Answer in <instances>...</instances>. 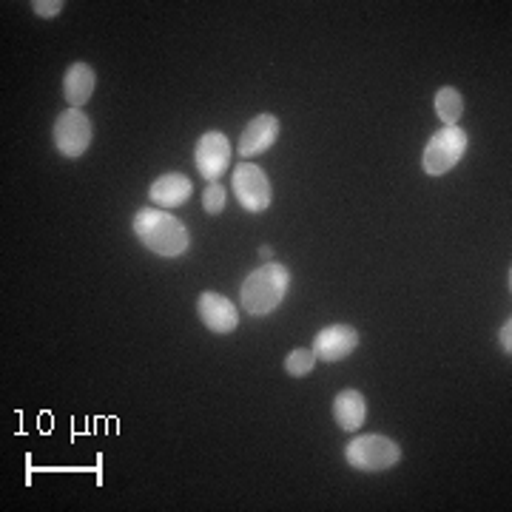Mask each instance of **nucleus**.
Instances as JSON below:
<instances>
[{
  "instance_id": "obj_9",
  "label": "nucleus",
  "mask_w": 512,
  "mask_h": 512,
  "mask_svg": "<svg viewBox=\"0 0 512 512\" xmlns=\"http://www.w3.org/2000/svg\"><path fill=\"white\" fill-rule=\"evenodd\" d=\"M197 313H200L202 325L211 330V333H234L239 325V311L231 299H225L222 293L205 291L197 299Z\"/></svg>"
},
{
  "instance_id": "obj_16",
  "label": "nucleus",
  "mask_w": 512,
  "mask_h": 512,
  "mask_svg": "<svg viewBox=\"0 0 512 512\" xmlns=\"http://www.w3.org/2000/svg\"><path fill=\"white\" fill-rule=\"evenodd\" d=\"M225 202H228V191L220 183H208V188L202 191V208H205V214L217 217V214L225 211Z\"/></svg>"
},
{
  "instance_id": "obj_18",
  "label": "nucleus",
  "mask_w": 512,
  "mask_h": 512,
  "mask_svg": "<svg viewBox=\"0 0 512 512\" xmlns=\"http://www.w3.org/2000/svg\"><path fill=\"white\" fill-rule=\"evenodd\" d=\"M498 336H501V350H504V353L510 356V353H512V322H510V319H507V322L501 325V333H498Z\"/></svg>"
},
{
  "instance_id": "obj_14",
  "label": "nucleus",
  "mask_w": 512,
  "mask_h": 512,
  "mask_svg": "<svg viewBox=\"0 0 512 512\" xmlns=\"http://www.w3.org/2000/svg\"><path fill=\"white\" fill-rule=\"evenodd\" d=\"M436 114H439V120H444V126H456L458 120H461V114H464V97L458 89L453 86H444L436 92Z\"/></svg>"
},
{
  "instance_id": "obj_1",
  "label": "nucleus",
  "mask_w": 512,
  "mask_h": 512,
  "mask_svg": "<svg viewBox=\"0 0 512 512\" xmlns=\"http://www.w3.org/2000/svg\"><path fill=\"white\" fill-rule=\"evenodd\" d=\"M134 234L143 242V248L151 251L154 256H165V259H177L188 251L191 245V234L168 211H154V208H143L134 217Z\"/></svg>"
},
{
  "instance_id": "obj_17",
  "label": "nucleus",
  "mask_w": 512,
  "mask_h": 512,
  "mask_svg": "<svg viewBox=\"0 0 512 512\" xmlns=\"http://www.w3.org/2000/svg\"><path fill=\"white\" fill-rule=\"evenodd\" d=\"M29 6H32V12H35L37 18H57L66 3L63 0H32Z\"/></svg>"
},
{
  "instance_id": "obj_10",
  "label": "nucleus",
  "mask_w": 512,
  "mask_h": 512,
  "mask_svg": "<svg viewBox=\"0 0 512 512\" xmlns=\"http://www.w3.org/2000/svg\"><path fill=\"white\" fill-rule=\"evenodd\" d=\"M276 137H279V120L274 114H256L254 120L245 126V131L239 134V157L251 160V157L265 154L276 143Z\"/></svg>"
},
{
  "instance_id": "obj_4",
  "label": "nucleus",
  "mask_w": 512,
  "mask_h": 512,
  "mask_svg": "<svg viewBox=\"0 0 512 512\" xmlns=\"http://www.w3.org/2000/svg\"><path fill=\"white\" fill-rule=\"evenodd\" d=\"M464 154H467V131L458 126H444L424 146L421 168L430 177H444L447 171H453L461 163Z\"/></svg>"
},
{
  "instance_id": "obj_15",
  "label": "nucleus",
  "mask_w": 512,
  "mask_h": 512,
  "mask_svg": "<svg viewBox=\"0 0 512 512\" xmlns=\"http://www.w3.org/2000/svg\"><path fill=\"white\" fill-rule=\"evenodd\" d=\"M316 362H319V359H316V353H313L311 348H296L285 356L282 367L288 370V376H293V379H305V376H311L313 373Z\"/></svg>"
},
{
  "instance_id": "obj_12",
  "label": "nucleus",
  "mask_w": 512,
  "mask_h": 512,
  "mask_svg": "<svg viewBox=\"0 0 512 512\" xmlns=\"http://www.w3.org/2000/svg\"><path fill=\"white\" fill-rule=\"evenodd\" d=\"M94 86H97V74L89 63H72L63 77V97L69 103V109H83L92 100Z\"/></svg>"
},
{
  "instance_id": "obj_19",
  "label": "nucleus",
  "mask_w": 512,
  "mask_h": 512,
  "mask_svg": "<svg viewBox=\"0 0 512 512\" xmlns=\"http://www.w3.org/2000/svg\"><path fill=\"white\" fill-rule=\"evenodd\" d=\"M259 254H262V256H274V248H271V245H262V248H259Z\"/></svg>"
},
{
  "instance_id": "obj_3",
  "label": "nucleus",
  "mask_w": 512,
  "mask_h": 512,
  "mask_svg": "<svg viewBox=\"0 0 512 512\" xmlns=\"http://www.w3.org/2000/svg\"><path fill=\"white\" fill-rule=\"evenodd\" d=\"M345 461L359 473H384L402 461V447L387 436H356L345 447Z\"/></svg>"
},
{
  "instance_id": "obj_5",
  "label": "nucleus",
  "mask_w": 512,
  "mask_h": 512,
  "mask_svg": "<svg viewBox=\"0 0 512 512\" xmlns=\"http://www.w3.org/2000/svg\"><path fill=\"white\" fill-rule=\"evenodd\" d=\"M52 140L63 157L77 160L92 146V120L86 117L83 109H66L63 114H57L55 126H52Z\"/></svg>"
},
{
  "instance_id": "obj_2",
  "label": "nucleus",
  "mask_w": 512,
  "mask_h": 512,
  "mask_svg": "<svg viewBox=\"0 0 512 512\" xmlns=\"http://www.w3.org/2000/svg\"><path fill=\"white\" fill-rule=\"evenodd\" d=\"M288 288H291L288 268L279 262H268V265L251 271L248 279L242 282L239 302H242L245 313H251V316H268L282 305V299L288 296Z\"/></svg>"
},
{
  "instance_id": "obj_7",
  "label": "nucleus",
  "mask_w": 512,
  "mask_h": 512,
  "mask_svg": "<svg viewBox=\"0 0 512 512\" xmlns=\"http://www.w3.org/2000/svg\"><path fill=\"white\" fill-rule=\"evenodd\" d=\"M194 165L208 183H217L231 165V140L222 131H205L194 148Z\"/></svg>"
},
{
  "instance_id": "obj_6",
  "label": "nucleus",
  "mask_w": 512,
  "mask_h": 512,
  "mask_svg": "<svg viewBox=\"0 0 512 512\" xmlns=\"http://www.w3.org/2000/svg\"><path fill=\"white\" fill-rule=\"evenodd\" d=\"M234 197L248 214H262L271 205V180L268 174L254 163H239L234 168Z\"/></svg>"
},
{
  "instance_id": "obj_8",
  "label": "nucleus",
  "mask_w": 512,
  "mask_h": 512,
  "mask_svg": "<svg viewBox=\"0 0 512 512\" xmlns=\"http://www.w3.org/2000/svg\"><path fill=\"white\" fill-rule=\"evenodd\" d=\"M356 348H359V330L353 325H328V328L316 333L311 350L316 353L319 362L336 365V362L348 359Z\"/></svg>"
},
{
  "instance_id": "obj_11",
  "label": "nucleus",
  "mask_w": 512,
  "mask_h": 512,
  "mask_svg": "<svg viewBox=\"0 0 512 512\" xmlns=\"http://www.w3.org/2000/svg\"><path fill=\"white\" fill-rule=\"evenodd\" d=\"M191 191L194 185L191 180L180 174V171H168L163 177H157L151 188H148V200L154 205H160L163 211H171V208H180L185 202L191 200Z\"/></svg>"
},
{
  "instance_id": "obj_13",
  "label": "nucleus",
  "mask_w": 512,
  "mask_h": 512,
  "mask_svg": "<svg viewBox=\"0 0 512 512\" xmlns=\"http://www.w3.org/2000/svg\"><path fill=\"white\" fill-rule=\"evenodd\" d=\"M333 419L345 430V433H356L367 419V402L359 390H342L333 399Z\"/></svg>"
}]
</instances>
